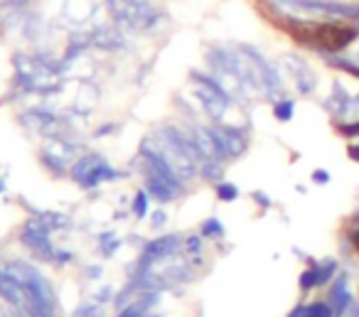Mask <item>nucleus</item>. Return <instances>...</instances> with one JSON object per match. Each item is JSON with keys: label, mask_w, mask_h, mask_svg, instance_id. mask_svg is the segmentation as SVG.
I'll list each match as a JSON object with an SVG mask.
<instances>
[{"label": "nucleus", "mask_w": 359, "mask_h": 317, "mask_svg": "<svg viewBox=\"0 0 359 317\" xmlns=\"http://www.w3.org/2000/svg\"><path fill=\"white\" fill-rule=\"evenodd\" d=\"M332 283H334V285L330 288V292H327V302L332 305L334 317H342L344 312H347L349 307L354 305V295L349 292L347 273H339V276L334 278Z\"/></svg>", "instance_id": "9"}, {"label": "nucleus", "mask_w": 359, "mask_h": 317, "mask_svg": "<svg viewBox=\"0 0 359 317\" xmlns=\"http://www.w3.org/2000/svg\"><path fill=\"white\" fill-rule=\"evenodd\" d=\"M280 62H283L285 72L293 76L295 89H298L300 96L315 94V89H318V74H315V69L308 65V60H303L300 55H293V52H288V55L280 57Z\"/></svg>", "instance_id": "7"}, {"label": "nucleus", "mask_w": 359, "mask_h": 317, "mask_svg": "<svg viewBox=\"0 0 359 317\" xmlns=\"http://www.w3.org/2000/svg\"><path fill=\"white\" fill-rule=\"evenodd\" d=\"M349 312H352V317H359V302H354V305L349 307Z\"/></svg>", "instance_id": "30"}, {"label": "nucleus", "mask_w": 359, "mask_h": 317, "mask_svg": "<svg viewBox=\"0 0 359 317\" xmlns=\"http://www.w3.org/2000/svg\"><path fill=\"white\" fill-rule=\"evenodd\" d=\"M347 243H349V248L359 256V224H354V227L347 231Z\"/></svg>", "instance_id": "21"}, {"label": "nucleus", "mask_w": 359, "mask_h": 317, "mask_svg": "<svg viewBox=\"0 0 359 317\" xmlns=\"http://www.w3.org/2000/svg\"><path fill=\"white\" fill-rule=\"evenodd\" d=\"M313 182L315 184H330V173H327V170H315Z\"/></svg>", "instance_id": "24"}, {"label": "nucleus", "mask_w": 359, "mask_h": 317, "mask_svg": "<svg viewBox=\"0 0 359 317\" xmlns=\"http://www.w3.org/2000/svg\"><path fill=\"white\" fill-rule=\"evenodd\" d=\"M180 248H182V236H177V234H168V236H160V238H155V241H150L148 246H145L143 256H140L138 268H135V276L150 273L155 263L163 261V258L175 256Z\"/></svg>", "instance_id": "6"}, {"label": "nucleus", "mask_w": 359, "mask_h": 317, "mask_svg": "<svg viewBox=\"0 0 359 317\" xmlns=\"http://www.w3.org/2000/svg\"><path fill=\"white\" fill-rule=\"evenodd\" d=\"M347 158H349V160H354V163H359V143L347 145Z\"/></svg>", "instance_id": "28"}, {"label": "nucleus", "mask_w": 359, "mask_h": 317, "mask_svg": "<svg viewBox=\"0 0 359 317\" xmlns=\"http://www.w3.org/2000/svg\"><path fill=\"white\" fill-rule=\"evenodd\" d=\"M239 52L246 57V62H249L251 69H254L259 94H264L269 101L283 99V76H280L278 67L254 45H239Z\"/></svg>", "instance_id": "3"}, {"label": "nucleus", "mask_w": 359, "mask_h": 317, "mask_svg": "<svg viewBox=\"0 0 359 317\" xmlns=\"http://www.w3.org/2000/svg\"><path fill=\"white\" fill-rule=\"evenodd\" d=\"M293 116H295V101H290V99L273 101V119L276 121L288 123V121H293Z\"/></svg>", "instance_id": "13"}, {"label": "nucleus", "mask_w": 359, "mask_h": 317, "mask_svg": "<svg viewBox=\"0 0 359 317\" xmlns=\"http://www.w3.org/2000/svg\"><path fill=\"white\" fill-rule=\"evenodd\" d=\"M215 187H217V197H219L222 202H236V199H239V187H236L234 182H224V180H222Z\"/></svg>", "instance_id": "18"}, {"label": "nucleus", "mask_w": 359, "mask_h": 317, "mask_svg": "<svg viewBox=\"0 0 359 317\" xmlns=\"http://www.w3.org/2000/svg\"><path fill=\"white\" fill-rule=\"evenodd\" d=\"M271 20L283 30L298 47L313 50L318 55H339L359 40V27L354 22L342 20H305V18L290 15L278 6L271 8Z\"/></svg>", "instance_id": "1"}, {"label": "nucleus", "mask_w": 359, "mask_h": 317, "mask_svg": "<svg viewBox=\"0 0 359 317\" xmlns=\"http://www.w3.org/2000/svg\"><path fill=\"white\" fill-rule=\"evenodd\" d=\"M325 62H327L330 67H334V69H339V72H344V74L359 79V62L357 60H349V57H339V55H327L325 57Z\"/></svg>", "instance_id": "12"}, {"label": "nucleus", "mask_w": 359, "mask_h": 317, "mask_svg": "<svg viewBox=\"0 0 359 317\" xmlns=\"http://www.w3.org/2000/svg\"><path fill=\"white\" fill-rule=\"evenodd\" d=\"M352 114L359 119V96H354V99H352Z\"/></svg>", "instance_id": "29"}, {"label": "nucleus", "mask_w": 359, "mask_h": 317, "mask_svg": "<svg viewBox=\"0 0 359 317\" xmlns=\"http://www.w3.org/2000/svg\"><path fill=\"white\" fill-rule=\"evenodd\" d=\"M207 135H210L212 143V158L219 160H236L246 153L249 148V133L239 126L231 123H219V126H210L207 128Z\"/></svg>", "instance_id": "5"}, {"label": "nucleus", "mask_w": 359, "mask_h": 317, "mask_svg": "<svg viewBox=\"0 0 359 317\" xmlns=\"http://www.w3.org/2000/svg\"><path fill=\"white\" fill-rule=\"evenodd\" d=\"M192 79L197 81L195 94H197V99H200L205 114L210 116L212 121L219 123V121L224 119L226 109L231 106L229 89H226L219 79H215V76H210V74H200V72H192Z\"/></svg>", "instance_id": "4"}, {"label": "nucleus", "mask_w": 359, "mask_h": 317, "mask_svg": "<svg viewBox=\"0 0 359 317\" xmlns=\"http://www.w3.org/2000/svg\"><path fill=\"white\" fill-rule=\"evenodd\" d=\"M251 199H254L259 209H269L271 207V197L266 192H261V189H254V192H251Z\"/></svg>", "instance_id": "22"}, {"label": "nucleus", "mask_w": 359, "mask_h": 317, "mask_svg": "<svg viewBox=\"0 0 359 317\" xmlns=\"http://www.w3.org/2000/svg\"><path fill=\"white\" fill-rule=\"evenodd\" d=\"M185 248H187L190 253H200V251H202V236H190V238L185 241Z\"/></svg>", "instance_id": "23"}, {"label": "nucleus", "mask_w": 359, "mask_h": 317, "mask_svg": "<svg viewBox=\"0 0 359 317\" xmlns=\"http://www.w3.org/2000/svg\"><path fill=\"white\" fill-rule=\"evenodd\" d=\"M352 99L354 96H349V91L344 89L339 81H334L332 91H330V96L325 99V111L332 114L334 119H344L347 114H352Z\"/></svg>", "instance_id": "10"}, {"label": "nucleus", "mask_w": 359, "mask_h": 317, "mask_svg": "<svg viewBox=\"0 0 359 317\" xmlns=\"http://www.w3.org/2000/svg\"><path fill=\"white\" fill-rule=\"evenodd\" d=\"M305 317H334V310L327 300H315V302H308Z\"/></svg>", "instance_id": "16"}, {"label": "nucleus", "mask_w": 359, "mask_h": 317, "mask_svg": "<svg viewBox=\"0 0 359 317\" xmlns=\"http://www.w3.org/2000/svg\"><path fill=\"white\" fill-rule=\"evenodd\" d=\"M165 222H168V214H165L163 209H158V212H153V227H155V229L165 227Z\"/></svg>", "instance_id": "26"}, {"label": "nucleus", "mask_w": 359, "mask_h": 317, "mask_svg": "<svg viewBox=\"0 0 359 317\" xmlns=\"http://www.w3.org/2000/svg\"><path fill=\"white\" fill-rule=\"evenodd\" d=\"M337 133L344 138H359V119L352 123H337Z\"/></svg>", "instance_id": "20"}, {"label": "nucleus", "mask_w": 359, "mask_h": 317, "mask_svg": "<svg viewBox=\"0 0 359 317\" xmlns=\"http://www.w3.org/2000/svg\"><path fill=\"white\" fill-rule=\"evenodd\" d=\"M337 271H339V263L334 261V258H325V261H320L318 263V288L320 285H327Z\"/></svg>", "instance_id": "14"}, {"label": "nucleus", "mask_w": 359, "mask_h": 317, "mask_svg": "<svg viewBox=\"0 0 359 317\" xmlns=\"http://www.w3.org/2000/svg\"><path fill=\"white\" fill-rule=\"evenodd\" d=\"M278 3L288 8H298V6H305V3H327V0H278Z\"/></svg>", "instance_id": "25"}, {"label": "nucleus", "mask_w": 359, "mask_h": 317, "mask_svg": "<svg viewBox=\"0 0 359 317\" xmlns=\"http://www.w3.org/2000/svg\"><path fill=\"white\" fill-rule=\"evenodd\" d=\"M305 307H308V305H305V302H298V305H295L293 310H290L285 317H305Z\"/></svg>", "instance_id": "27"}, {"label": "nucleus", "mask_w": 359, "mask_h": 317, "mask_svg": "<svg viewBox=\"0 0 359 317\" xmlns=\"http://www.w3.org/2000/svg\"><path fill=\"white\" fill-rule=\"evenodd\" d=\"M200 175H202V180H207V182L219 184L222 180H224V160L205 158L200 163Z\"/></svg>", "instance_id": "11"}, {"label": "nucleus", "mask_w": 359, "mask_h": 317, "mask_svg": "<svg viewBox=\"0 0 359 317\" xmlns=\"http://www.w3.org/2000/svg\"><path fill=\"white\" fill-rule=\"evenodd\" d=\"M300 292H310L313 288H318V263H310L298 278Z\"/></svg>", "instance_id": "15"}, {"label": "nucleus", "mask_w": 359, "mask_h": 317, "mask_svg": "<svg viewBox=\"0 0 359 317\" xmlns=\"http://www.w3.org/2000/svg\"><path fill=\"white\" fill-rule=\"evenodd\" d=\"M25 290L27 297V315L30 317H57V302L50 283L40 276L32 266L22 261H15L6 268Z\"/></svg>", "instance_id": "2"}, {"label": "nucleus", "mask_w": 359, "mask_h": 317, "mask_svg": "<svg viewBox=\"0 0 359 317\" xmlns=\"http://www.w3.org/2000/svg\"><path fill=\"white\" fill-rule=\"evenodd\" d=\"M116 170L111 168L109 163H104L96 155H89V158H81L79 163L74 165V180L84 187H96V184L106 182V180H114Z\"/></svg>", "instance_id": "8"}, {"label": "nucleus", "mask_w": 359, "mask_h": 317, "mask_svg": "<svg viewBox=\"0 0 359 317\" xmlns=\"http://www.w3.org/2000/svg\"><path fill=\"white\" fill-rule=\"evenodd\" d=\"M200 234H202V236H210V238H222V236H224V224H222L219 219L210 217V219H205V222H202Z\"/></svg>", "instance_id": "17"}, {"label": "nucleus", "mask_w": 359, "mask_h": 317, "mask_svg": "<svg viewBox=\"0 0 359 317\" xmlns=\"http://www.w3.org/2000/svg\"><path fill=\"white\" fill-rule=\"evenodd\" d=\"M0 192H3V182H0Z\"/></svg>", "instance_id": "31"}, {"label": "nucleus", "mask_w": 359, "mask_h": 317, "mask_svg": "<svg viewBox=\"0 0 359 317\" xmlns=\"http://www.w3.org/2000/svg\"><path fill=\"white\" fill-rule=\"evenodd\" d=\"M133 214L135 219H143L148 214V192H138L133 199Z\"/></svg>", "instance_id": "19"}]
</instances>
